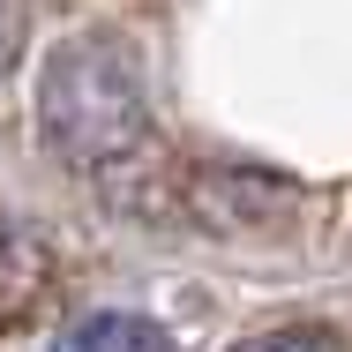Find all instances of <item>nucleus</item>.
Instances as JSON below:
<instances>
[{
  "mask_svg": "<svg viewBox=\"0 0 352 352\" xmlns=\"http://www.w3.org/2000/svg\"><path fill=\"white\" fill-rule=\"evenodd\" d=\"M38 135L68 165H113L150 135L135 53L120 38H68L38 75Z\"/></svg>",
  "mask_w": 352,
  "mask_h": 352,
  "instance_id": "1",
  "label": "nucleus"
},
{
  "mask_svg": "<svg viewBox=\"0 0 352 352\" xmlns=\"http://www.w3.org/2000/svg\"><path fill=\"white\" fill-rule=\"evenodd\" d=\"M60 352H180V345H173V330H157L142 315H90L60 338Z\"/></svg>",
  "mask_w": 352,
  "mask_h": 352,
  "instance_id": "2",
  "label": "nucleus"
},
{
  "mask_svg": "<svg viewBox=\"0 0 352 352\" xmlns=\"http://www.w3.org/2000/svg\"><path fill=\"white\" fill-rule=\"evenodd\" d=\"M195 203H203V217L225 232V217H263V210H278V203H292V188H278V180H248V173H225V180H203V188H195Z\"/></svg>",
  "mask_w": 352,
  "mask_h": 352,
  "instance_id": "3",
  "label": "nucleus"
},
{
  "mask_svg": "<svg viewBox=\"0 0 352 352\" xmlns=\"http://www.w3.org/2000/svg\"><path fill=\"white\" fill-rule=\"evenodd\" d=\"M240 352H338L330 330H315V322H300V330H270V338H248Z\"/></svg>",
  "mask_w": 352,
  "mask_h": 352,
  "instance_id": "4",
  "label": "nucleus"
}]
</instances>
